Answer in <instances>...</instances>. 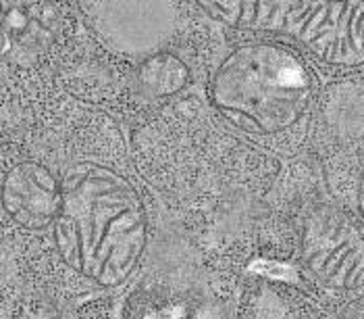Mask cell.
<instances>
[{"mask_svg": "<svg viewBox=\"0 0 364 319\" xmlns=\"http://www.w3.org/2000/svg\"><path fill=\"white\" fill-rule=\"evenodd\" d=\"M213 103L233 125L275 136L310 109L314 80L300 57L281 44H248L225 58L213 80Z\"/></svg>", "mask_w": 364, "mask_h": 319, "instance_id": "obj_1", "label": "cell"}, {"mask_svg": "<svg viewBox=\"0 0 364 319\" xmlns=\"http://www.w3.org/2000/svg\"><path fill=\"white\" fill-rule=\"evenodd\" d=\"M227 26L281 31L329 65H364V2H204Z\"/></svg>", "mask_w": 364, "mask_h": 319, "instance_id": "obj_2", "label": "cell"}, {"mask_svg": "<svg viewBox=\"0 0 364 319\" xmlns=\"http://www.w3.org/2000/svg\"><path fill=\"white\" fill-rule=\"evenodd\" d=\"M309 267L321 280L341 286H364V234L343 211L314 206L302 240Z\"/></svg>", "mask_w": 364, "mask_h": 319, "instance_id": "obj_3", "label": "cell"}, {"mask_svg": "<svg viewBox=\"0 0 364 319\" xmlns=\"http://www.w3.org/2000/svg\"><path fill=\"white\" fill-rule=\"evenodd\" d=\"M188 67L183 61L171 53H159L152 55L140 67L141 90L150 96H171L188 84Z\"/></svg>", "mask_w": 364, "mask_h": 319, "instance_id": "obj_4", "label": "cell"}, {"mask_svg": "<svg viewBox=\"0 0 364 319\" xmlns=\"http://www.w3.org/2000/svg\"><path fill=\"white\" fill-rule=\"evenodd\" d=\"M339 319H364V296L356 298L354 303H350L343 309V313H341Z\"/></svg>", "mask_w": 364, "mask_h": 319, "instance_id": "obj_5", "label": "cell"}, {"mask_svg": "<svg viewBox=\"0 0 364 319\" xmlns=\"http://www.w3.org/2000/svg\"><path fill=\"white\" fill-rule=\"evenodd\" d=\"M358 204H360V211H363L364 217V172L363 177H360V186H358Z\"/></svg>", "mask_w": 364, "mask_h": 319, "instance_id": "obj_6", "label": "cell"}]
</instances>
